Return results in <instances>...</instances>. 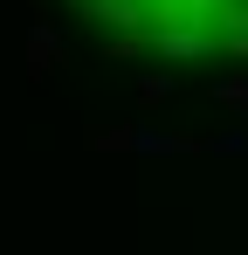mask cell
Wrapping results in <instances>:
<instances>
[{
	"mask_svg": "<svg viewBox=\"0 0 248 255\" xmlns=\"http://www.w3.org/2000/svg\"><path fill=\"white\" fill-rule=\"evenodd\" d=\"M104 21H145L165 55L248 48V0H90Z\"/></svg>",
	"mask_w": 248,
	"mask_h": 255,
	"instance_id": "cell-1",
	"label": "cell"
}]
</instances>
